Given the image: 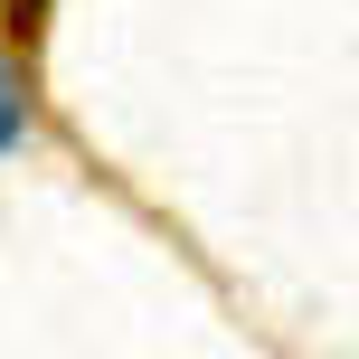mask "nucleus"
I'll return each mask as SVG.
<instances>
[{
    "instance_id": "nucleus-1",
    "label": "nucleus",
    "mask_w": 359,
    "mask_h": 359,
    "mask_svg": "<svg viewBox=\"0 0 359 359\" xmlns=\"http://www.w3.org/2000/svg\"><path fill=\"white\" fill-rule=\"evenodd\" d=\"M19 133H29V95H19V76L0 67V151H19Z\"/></svg>"
},
{
    "instance_id": "nucleus-2",
    "label": "nucleus",
    "mask_w": 359,
    "mask_h": 359,
    "mask_svg": "<svg viewBox=\"0 0 359 359\" xmlns=\"http://www.w3.org/2000/svg\"><path fill=\"white\" fill-rule=\"evenodd\" d=\"M10 19H19V29H38V19H48V0H10Z\"/></svg>"
}]
</instances>
